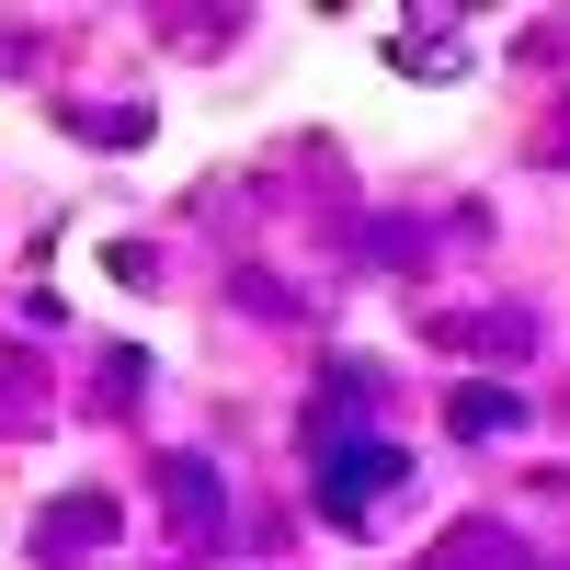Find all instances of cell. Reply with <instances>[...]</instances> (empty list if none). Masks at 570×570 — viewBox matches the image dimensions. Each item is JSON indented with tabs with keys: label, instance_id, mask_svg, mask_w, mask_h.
Returning a JSON list of instances; mask_svg holds the SVG:
<instances>
[{
	"label": "cell",
	"instance_id": "cell-1",
	"mask_svg": "<svg viewBox=\"0 0 570 570\" xmlns=\"http://www.w3.org/2000/svg\"><path fill=\"white\" fill-rule=\"evenodd\" d=\"M400 480V445H331L320 456V513L331 525H365V502Z\"/></svg>",
	"mask_w": 570,
	"mask_h": 570
}]
</instances>
